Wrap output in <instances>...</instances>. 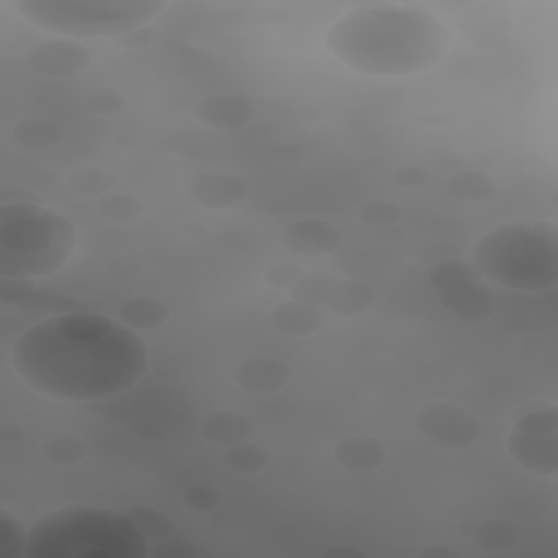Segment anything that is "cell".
Returning <instances> with one entry per match:
<instances>
[{
    "label": "cell",
    "instance_id": "cell-1",
    "mask_svg": "<svg viewBox=\"0 0 558 558\" xmlns=\"http://www.w3.org/2000/svg\"><path fill=\"white\" fill-rule=\"evenodd\" d=\"M20 381L52 401H102L133 388L148 368L144 338L122 320L68 310L26 327L11 349Z\"/></svg>",
    "mask_w": 558,
    "mask_h": 558
},
{
    "label": "cell",
    "instance_id": "cell-2",
    "mask_svg": "<svg viewBox=\"0 0 558 558\" xmlns=\"http://www.w3.org/2000/svg\"><path fill=\"white\" fill-rule=\"evenodd\" d=\"M453 41L451 28L427 7L364 4L342 13L325 33L329 54L344 68L379 78L412 76L438 65Z\"/></svg>",
    "mask_w": 558,
    "mask_h": 558
},
{
    "label": "cell",
    "instance_id": "cell-3",
    "mask_svg": "<svg viewBox=\"0 0 558 558\" xmlns=\"http://www.w3.org/2000/svg\"><path fill=\"white\" fill-rule=\"evenodd\" d=\"M150 543L126 514L105 506H65L28 527L26 558H146Z\"/></svg>",
    "mask_w": 558,
    "mask_h": 558
},
{
    "label": "cell",
    "instance_id": "cell-4",
    "mask_svg": "<svg viewBox=\"0 0 558 558\" xmlns=\"http://www.w3.org/2000/svg\"><path fill=\"white\" fill-rule=\"evenodd\" d=\"M76 251L74 222L31 196L0 205V277L41 279L59 272Z\"/></svg>",
    "mask_w": 558,
    "mask_h": 558
},
{
    "label": "cell",
    "instance_id": "cell-5",
    "mask_svg": "<svg viewBox=\"0 0 558 558\" xmlns=\"http://www.w3.org/2000/svg\"><path fill=\"white\" fill-rule=\"evenodd\" d=\"M471 264L486 283L545 292L558 281V229L547 220L497 225L475 242Z\"/></svg>",
    "mask_w": 558,
    "mask_h": 558
},
{
    "label": "cell",
    "instance_id": "cell-6",
    "mask_svg": "<svg viewBox=\"0 0 558 558\" xmlns=\"http://www.w3.org/2000/svg\"><path fill=\"white\" fill-rule=\"evenodd\" d=\"M163 0H17L15 11L33 26L68 39L120 37L148 26Z\"/></svg>",
    "mask_w": 558,
    "mask_h": 558
},
{
    "label": "cell",
    "instance_id": "cell-7",
    "mask_svg": "<svg viewBox=\"0 0 558 558\" xmlns=\"http://www.w3.org/2000/svg\"><path fill=\"white\" fill-rule=\"evenodd\" d=\"M264 277L270 286L290 292L294 299L314 303L327 314L360 316L375 303V290L360 279H347L320 270L305 272L294 264H272L266 268Z\"/></svg>",
    "mask_w": 558,
    "mask_h": 558
},
{
    "label": "cell",
    "instance_id": "cell-8",
    "mask_svg": "<svg viewBox=\"0 0 558 558\" xmlns=\"http://www.w3.org/2000/svg\"><path fill=\"white\" fill-rule=\"evenodd\" d=\"M429 286L442 310L460 323L480 325L495 314L490 286L464 259H445L429 268Z\"/></svg>",
    "mask_w": 558,
    "mask_h": 558
},
{
    "label": "cell",
    "instance_id": "cell-9",
    "mask_svg": "<svg viewBox=\"0 0 558 558\" xmlns=\"http://www.w3.org/2000/svg\"><path fill=\"white\" fill-rule=\"evenodd\" d=\"M508 456L527 473L556 477L558 473V410L545 405L525 412L506 436Z\"/></svg>",
    "mask_w": 558,
    "mask_h": 558
},
{
    "label": "cell",
    "instance_id": "cell-10",
    "mask_svg": "<svg viewBox=\"0 0 558 558\" xmlns=\"http://www.w3.org/2000/svg\"><path fill=\"white\" fill-rule=\"evenodd\" d=\"M414 427L429 442L445 449H466L480 442L482 423L453 401H432L414 416Z\"/></svg>",
    "mask_w": 558,
    "mask_h": 558
},
{
    "label": "cell",
    "instance_id": "cell-11",
    "mask_svg": "<svg viewBox=\"0 0 558 558\" xmlns=\"http://www.w3.org/2000/svg\"><path fill=\"white\" fill-rule=\"evenodd\" d=\"M24 63L33 74L46 78H70L89 68L92 52L76 39L46 37L26 48Z\"/></svg>",
    "mask_w": 558,
    "mask_h": 558
},
{
    "label": "cell",
    "instance_id": "cell-12",
    "mask_svg": "<svg viewBox=\"0 0 558 558\" xmlns=\"http://www.w3.org/2000/svg\"><path fill=\"white\" fill-rule=\"evenodd\" d=\"M185 198L203 209H231L248 196V183L225 170L198 172L185 183Z\"/></svg>",
    "mask_w": 558,
    "mask_h": 558
},
{
    "label": "cell",
    "instance_id": "cell-13",
    "mask_svg": "<svg viewBox=\"0 0 558 558\" xmlns=\"http://www.w3.org/2000/svg\"><path fill=\"white\" fill-rule=\"evenodd\" d=\"M281 244L299 257H325L342 246V231L331 220L303 218L283 229Z\"/></svg>",
    "mask_w": 558,
    "mask_h": 558
},
{
    "label": "cell",
    "instance_id": "cell-14",
    "mask_svg": "<svg viewBox=\"0 0 558 558\" xmlns=\"http://www.w3.org/2000/svg\"><path fill=\"white\" fill-rule=\"evenodd\" d=\"M255 105L251 98L231 92H218L201 98L194 107V118L216 131H238L255 120Z\"/></svg>",
    "mask_w": 558,
    "mask_h": 558
},
{
    "label": "cell",
    "instance_id": "cell-15",
    "mask_svg": "<svg viewBox=\"0 0 558 558\" xmlns=\"http://www.w3.org/2000/svg\"><path fill=\"white\" fill-rule=\"evenodd\" d=\"M290 377L292 373L288 362L268 353L248 355L233 368V381L238 384V388L251 395L279 392L288 386Z\"/></svg>",
    "mask_w": 558,
    "mask_h": 558
},
{
    "label": "cell",
    "instance_id": "cell-16",
    "mask_svg": "<svg viewBox=\"0 0 558 558\" xmlns=\"http://www.w3.org/2000/svg\"><path fill=\"white\" fill-rule=\"evenodd\" d=\"M270 323L277 331L301 338L320 331L327 323V312L314 303L290 296L272 307Z\"/></svg>",
    "mask_w": 558,
    "mask_h": 558
},
{
    "label": "cell",
    "instance_id": "cell-17",
    "mask_svg": "<svg viewBox=\"0 0 558 558\" xmlns=\"http://www.w3.org/2000/svg\"><path fill=\"white\" fill-rule=\"evenodd\" d=\"M386 445L375 436H344L333 447V460L340 469L351 473L377 471L386 462Z\"/></svg>",
    "mask_w": 558,
    "mask_h": 558
},
{
    "label": "cell",
    "instance_id": "cell-18",
    "mask_svg": "<svg viewBox=\"0 0 558 558\" xmlns=\"http://www.w3.org/2000/svg\"><path fill=\"white\" fill-rule=\"evenodd\" d=\"M203 438L218 447H231L244 440H253L255 423L248 414L238 410L211 412L201 425Z\"/></svg>",
    "mask_w": 558,
    "mask_h": 558
},
{
    "label": "cell",
    "instance_id": "cell-19",
    "mask_svg": "<svg viewBox=\"0 0 558 558\" xmlns=\"http://www.w3.org/2000/svg\"><path fill=\"white\" fill-rule=\"evenodd\" d=\"M118 320H122L133 331H155L170 320V307L163 299L140 294L129 296L118 305Z\"/></svg>",
    "mask_w": 558,
    "mask_h": 558
},
{
    "label": "cell",
    "instance_id": "cell-20",
    "mask_svg": "<svg viewBox=\"0 0 558 558\" xmlns=\"http://www.w3.org/2000/svg\"><path fill=\"white\" fill-rule=\"evenodd\" d=\"M445 190L456 201L482 203V201H488L490 196H495L497 181L493 174H488L484 170L469 168V170H458V172L449 174L445 181Z\"/></svg>",
    "mask_w": 558,
    "mask_h": 558
},
{
    "label": "cell",
    "instance_id": "cell-21",
    "mask_svg": "<svg viewBox=\"0 0 558 558\" xmlns=\"http://www.w3.org/2000/svg\"><path fill=\"white\" fill-rule=\"evenodd\" d=\"M63 137H65L63 126L57 120L44 118V116L22 118L13 126V142L22 148H28V150H41V148L59 146L63 142Z\"/></svg>",
    "mask_w": 558,
    "mask_h": 558
},
{
    "label": "cell",
    "instance_id": "cell-22",
    "mask_svg": "<svg viewBox=\"0 0 558 558\" xmlns=\"http://www.w3.org/2000/svg\"><path fill=\"white\" fill-rule=\"evenodd\" d=\"M41 456L54 466H76L89 456V445L74 434H57L44 440Z\"/></svg>",
    "mask_w": 558,
    "mask_h": 558
},
{
    "label": "cell",
    "instance_id": "cell-23",
    "mask_svg": "<svg viewBox=\"0 0 558 558\" xmlns=\"http://www.w3.org/2000/svg\"><path fill=\"white\" fill-rule=\"evenodd\" d=\"M270 462L268 449L255 445L253 440H244L231 447H225L222 464L238 475H255L262 473Z\"/></svg>",
    "mask_w": 558,
    "mask_h": 558
},
{
    "label": "cell",
    "instance_id": "cell-24",
    "mask_svg": "<svg viewBox=\"0 0 558 558\" xmlns=\"http://www.w3.org/2000/svg\"><path fill=\"white\" fill-rule=\"evenodd\" d=\"M146 211V203L133 192H109L98 201V216L113 225H131Z\"/></svg>",
    "mask_w": 558,
    "mask_h": 558
},
{
    "label": "cell",
    "instance_id": "cell-25",
    "mask_svg": "<svg viewBox=\"0 0 558 558\" xmlns=\"http://www.w3.org/2000/svg\"><path fill=\"white\" fill-rule=\"evenodd\" d=\"M517 525L506 519H484L475 525L471 538L486 551H504L517 543Z\"/></svg>",
    "mask_w": 558,
    "mask_h": 558
},
{
    "label": "cell",
    "instance_id": "cell-26",
    "mask_svg": "<svg viewBox=\"0 0 558 558\" xmlns=\"http://www.w3.org/2000/svg\"><path fill=\"white\" fill-rule=\"evenodd\" d=\"M68 187L83 198H102L113 192V174L102 168H78L70 172Z\"/></svg>",
    "mask_w": 558,
    "mask_h": 558
},
{
    "label": "cell",
    "instance_id": "cell-27",
    "mask_svg": "<svg viewBox=\"0 0 558 558\" xmlns=\"http://www.w3.org/2000/svg\"><path fill=\"white\" fill-rule=\"evenodd\" d=\"M28 527L7 508L0 510V556L2 558H26Z\"/></svg>",
    "mask_w": 558,
    "mask_h": 558
},
{
    "label": "cell",
    "instance_id": "cell-28",
    "mask_svg": "<svg viewBox=\"0 0 558 558\" xmlns=\"http://www.w3.org/2000/svg\"><path fill=\"white\" fill-rule=\"evenodd\" d=\"M126 514L133 519V523L140 527V532L146 536L148 543L168 541L172 536L170 519L153 506H133L126 510Z\"/></svg>",
    "mask_w": 558,
    "mask_h": 558
},
{
    "label": "cell",
    "instance_id": "cell-29",
    "mask_svg": "<svg viewBox=\"0 0 558 558\" xmlns=\"http://www.w3.org/2000/svg\"><path fill=\"white\" fill-rule=\"evenodd\" d=\"M401 207L395 201L388 198H371L360 205L357 220L366 227L379 229V227H392L401 220Z\"/></svg>",
    "mask_w": 558,
    "mask_h": 558
},
{
    "label": "cell",
    "instance_id": "cell-30",
    "mask_svg": "<svg viewBox=\"0 0 558 558\" xmlns=\"http://www.w3.org/2000/svg\"><path fill=\"white\" fill-rule=\"evenodd\" d=\"M83 107L87 113H92L96 118H113L126 109V98L120 92L105 87V89L92 92L85 98Z\"/></svg>",
    "mask_w": 558,
    "mask_h": 558
},
{
    "label": "cell",
    "instance_id": "cell-31",
    "mask_svg": "<svg viewBox=\"0 0 558 558\" xmlns=\"http://www.w3.org/2000/svg\"><path fill=\"white\" fill-rule=\"evenodd\" d=\"M181 501L185 508L194 512H209L220 504V493L214 486L194 484L181 493Z\"/></svg>",
    "mask_w": 558,
    "mask_h": 558
},
{
    "label": "cell",
    "instance_id": "cell-32",
    "mask_svg": "<svg viewBox=\"0 0 558 558\" xmlns=\"http://www.w3.org/2000/svg\"><path fill=\"white\" fill-rule=\"evenodd\" d=\"M429 170L418 163H403L390 172V181L403 190H423L429 183Z\"/></svg>",
    "mask_w": 558,
    "mask_h": 558
},
{
    "label": "cell",
    "instance_id": "cell-33",
    "mask_svg": "<svg viewBox=\"0 0 558 558\" xmlns=\"http://www.w3.org/2000/svg\"><path fill=\"white\" fill-rule=\"evenodd\" d=\"M35 294V283L31 279H13V277H0V303L7 305H20L26 299Z\"/></svg>",
    "mask_w": 558,
    "mask_h": 558
},
{
    "label": "cell",
    "instance_id": "cell-34",
    "mask_svg": "<svg viewBox=\"0 0 558 558\" xmlns=\"http://www.w3.org/2000/svg\"><path fill=\"white\" fill-rule=\"evenodd\" d=\"M150 39H153V35H150V28H148V26H140V28H133V31H129V33L116 37V41H118L120 46H129V48L144 46V44H148Z\"/></svg>",
    "mask_w": 558,
    "mask_h": 558
},
{
    "label": "cell",
    "instance_id": "cell-35",
    "mask_svg": "<svg viewBox=\"0 0 558 558\" xmlns=\"http://www.w3.org/2000/svg\"><path fill=\"white\" fill-rule=\"evenodd\" d=\"M418 556H425V558H456V556H460V551L449 547V545H432V547L421 549Z\"/></svg>",
    "mask_w": 558,
    "mask_h": 558
},
{
    "label": "cell",
    "instance_id": "cell-36",
    "mask_svg": "<svg viewBox=\"0 0 558 558\" xmlns=\"http://www.w3.org/2000/svg\"><path fill=\"white\" fill-rule=\"evenodd\" d=\"M24 438V429L17 423H4L0 427V440L2 442H20Z\"/></svg>",
    "mask_w": 558,
    "mask_h": 558
},
{
    "label": "cell",
    "instance_id": "cell-37",
    "mask_svg": "<svg viewBox=\"0 0 558 558\" xmlns=\"http://www.w3.org/2000/svg\"><path fill=\"white\" fill-rule=\"evenodd\" d=\"M320 556H331V558H336V556H362V551L355 549V547H349V545H333V547H327Z\"/></svg>",
    "mask_w": 558,
    "mask_h": 558
}]
</instances>
